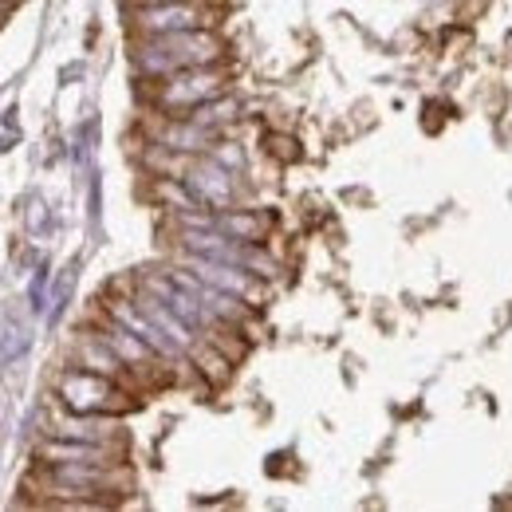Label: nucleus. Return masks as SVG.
<instances>
[{
  "instance_id": "f257e3e1",
  "label": "nucleus",
  "mask_w": 512,
  "mask_h": 512,
  "mask_svg": "<svg viewBox=\"0 0 512 512\" xmlns=\"http://www.w3.org/2000/svg\"><path fill=\"white\" fill-rule=\"evenodd\" d=\"M229 44L217 28H193V32H166V36H130V64L142 83L166 79L174 71L205 64H225Z\"/></svg>"
},
{
  "instance_id": "f8f14e48",
  "label": "nucleus",
  "mask_w": 512,
  "mask_h": 512,
  "mask_svg": "<svg viewBox=\"0 0 512 512\" xmlns=\"http://www.w3.org/2000/svg\"><path fill=\"white\" fill-rule=\"evenodd\" d=\"M71 367H83V371H95V375H107V379H119L138 390V383L130 379V371L119 363V355L103 343V335L95 327H87L75 343H71Z\"/></svg>"
},
{
  "instance_id": "dca6fc26",
  "label": "nucleus",
  "mask_w": 512,
  "mask_h": 512,
  "mask_svg": "<svg viewBox=\"0 0 512 512\" xmlns=\"http://www.w3.org/2000/svg\"><path fill=\"white\" fill-rule=\"evenodd\" d=\"M264 142H268V154L280 158V162H296V158H300V142L288 138V134H268Z\"/></svg>"
},
{
  "instance_id": "2eb2a0df",
  "label": "nucleus",
  "mask_w": 512,
  "mask_h": 512,
  "mask_svg": "<svg viewBox=\"0 0 512 512\" xmlns=\"http://www.w3.org/2000/svg\"><path fill=\"white\" fill-rule=\"evenodd\" d=\"M209 154H213V158H217L221 166H229V170H237V174H245V150H241L237 142H221V138H217Z\"/></svg>"
},
{
  "instance_id": "4468645a",
  "label": "nucleus",
  "mask_w": 512,
  "mask_h": 512,
  "mask_svg": "<svg viewBox=\"0 0 512 512\" xmlns=\"http://www.w3.org/2000/svg\"><path fill=\"white\" fill-rule=\"evenodd\" d=\"M237 115H241V103L225 91V95H217V99H209V103H201V107H193L190 119H197L201 127H213V130H225L229 123H237Z\"/></svg>"
},
{
  "instance_id": "423d86ee",
  "label": "nucleus",
  "mask_w": 512,
  "mask_h": 512,
  "mask_svg": "<svg viewBox=\"0 0 512 512\" xmlns=\"http://www.w3.org/2000/svg\"><path fill=\"white\" fill-rule=\"evenodd\" d=\"M182 182L205 209H229L241 201V174L221 166L213 154H193L182 166Z\"/></svg>"
},
{
  "instance_id": "ddd939ff",
  "label": "nucleus",
  "mask_w": 512,
  "mask_h": 512,
  "mask_svg": "<svg viewBox=\"0 0 512 512\" xmlns=\"http://www.w3.org/2000/svg\"><path fill=\"white\" fill-rule=\"evenodd\" d=\"M213 229H221L233 241H249V245H264L276 229L272 213L264 209H245V205H229V209H213Z\"/></svg>"
},
{
  "instance_id": "39448f33",
  "label": "nucleus",
  "mask_w": 512,
  "mask_h": 512,
  "mask_svg": "<svg viewBox=\"0 0 512 512\" xmlns=\"http://www.w3.org/2000/svg\"><path fill=\"white\" fill-rule=\"evenodd\" d=\"M178 264H182V268H190L197 280H205V284H213V288H221V292H229V296L245 300L249 308H260V304H264V296H268V280L253 276V272H249V268H241V264L213 260V256H193V253H178Z\"/></svg>"
},
{
  "instance_id": "0eeeda50",
  "label": "nucleus",
  "mask_w": 512,
  "mask_h": 512,
  "mask_svg": "<svg viewBox=\"0 0 512 512\" xmlns=\"http://www.w3.org/2000/svg\"><path fill=\"white\" fill-rule=\"evenodd\" d=\"M95 331L103 335V343L119 355V363L130 371V379L134 383H150V379H162V371H166V359L146 343V339H138L130 327H123L119 320H111V316H99L95 320Z\"/></svg>"
},
{
  "instance_id": "aec40b11",
  "label": "nucleus",
  "mask_w": 512,
  "mask_h": 512,
  "mask_svg": "<svg viewBox=\"0 0 512 512\" xmlns=\"http://www.w3.org/2000/svg\"><path fill=\"white\" fill-rule=\"evenodd\" d=\"M4 4H12V8H16V4H20V0H4Z\"/></svg>"
},
{
  "instance_id": "6e6552de",
  "label": "nucleus",
  "mask_w": 512,
  "mask_h": 512,
  "mask_svg": "<svg viewBox=\"0 0 512 512\" xmlns=\"http://www.w3.org/2000/svg\"><path fill=\"white\" fill-rule=\"evenodd\" d=\"M221 138V130L201 127L190 115H158V123L150 127V146L166 150V154H209L213 142Z\"/></svg>"
},
{
  "instance_id": "f03ea898",
  "label": "nucleus",
  "mask_w": 512,
  "mask_h": 512,
  "mask_svg": "<svg viewBox=\"0 0 512 512\" xmlns=\"http://www.w3.org/2000/svg\"><path fill=\"white\" fill-rule=\"evenodd\" d=\"M52 394H56V406L71 410V414H111V418H123V414H130L138 406L134 386L119 383V379H107V375H95V371H83V367L60 371Z\"/></svg>"
},
{
  "instance_id": "7ed1b4c3",
  "label": "nucleus",
  "mask_w": 512,
  "mask_h": 512,
  "mask_svg": "<svg viewBox=\"0 0 512 512\" xmlns=\"http://www.w3.org/2000/svg\"><path fill=\"white\" fill-rule=\"evenodd\" d=\"M221 16H225V0H130L127 8L130 36L217 28Z\"/></svg>"
},
{
  "instance_id": "1a4fd4ad",
  "label": "nucleus",
  "mask_w": 512,
  "mask_h": 512,
  "mask_svg": "<svg viewBox=\"0 0 512 512\" xmlns=\"http://www.w3.org/2000/svg\"><path fill=\"white\" fill-rule=\"evenodd\" d=\"M48 434L52 438H71V442H103V446L127 449V430L111 414H71V410H60L48 422Z\"/></svg>"
},
{
  "instance_id": "f3484780",
  "label": "nucleus",
  "mask_w": 512,
  "mask_h": 512,
  "mask_svg": "<svg viewBox=\"0 0 512 512\" xmlns=\"http://www.w3.org/2000/svg\"><path fill=\"white\" fill-rule=\"evenodd\" d=\"M48 308V268H40V276L32 280V312L40 316Z\"/></svg>"
},
{
  "instance_id": "6ab92c4d",
  "label": "nucleus",
  "mask_w": 512,
  "mask_h": 512,
  "mask_svg": "<svg viewBox=\"0 0 512 512\" xmlns=\"http://www.w3.org/2000/svg\"><path fill=\"white\" fill-rule=\"evenodd\" d=\"M8 12H12V4H4V0H0V24L8 20Z\"/></svg>"
},
{
  "instance_id": "9b49d317",
  "label": "nucleus",
  "mask_w": 512,
  "mask_h": 512,
  "mask_svg": "<svg viewBox=\"0 0 512 512\" xmlns=\"http://www.w3.org/2000/svg\"><path fill=\"white\" fill-rule=\"evenodd\" d=\"M32 457H36V465H67V461H75V465H119V461H127V449L103 446V442H71V438H52L48 434Z\"/></svg>"
},
{
  "instance_id": "20e7f679",
  "label": "nucleus",
  "mask_w": 512,
  "mask_h": 512,
  "mask_svg": "<svg viewBox=\"0 0 512 512\" xmlns=\"http://www.w3.org/2000/svg\"><path fill=\"white\" fill-rule=\"evenodd\" d=\"M225 91H229V67L205 64L174 71L166 79H150L146 103L154 107V115H190L193 107H201Z\"/></svg>"
},
{
  "instance_id": "9d476101",
  "label": "nucleus",
  "mask_w": 512,
  "mask_h": 512,
  "mask_svg": "<svg viewBox=\"0 0 512 512\" xmlns=\"http://www.w3.org/2000/svg\"><path fill=\"white\" fill-rule=\"evenodd\" d=\"M103 316H111V320H119L123 327H130V331H134L138 339H146V343H150L166 363H182V359H186V351H182V347H178V343H174L158 323L138 308V300H134V296H115V300H107Z\"/></svg>"
},
{
  "instance_id": "a211bd4d",
  "label": "nucleus",
  "mask_w": 512,
  "mask_h": 512,
  "mask_svg": "<svg viewBox=\"0 0 512 512\" xmlns=\"http://www.w3.org/2000/svg\"><path fill=\"white\" fill-rule=\"evenodd\" d=\"M24 347H28V331H24V327H16V331L8 327V339H4V355H8V359H16Z\"/></svg>"
}]
</instances>
